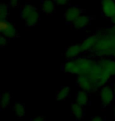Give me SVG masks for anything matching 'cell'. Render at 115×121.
I'll list each match as a JSON object with an SVG mask.
<instances>
[{
    "label": "cell",
    "mask_w": 115,
    "mask_h": 121,
    "mask_svg": "<svg viewBox=\"0 0 115 121\" xmlns=\"http://www.w3.org/2000/svg\"><path fill=\"white\" fill-rule=\"evenodd\" d=\"M14 112L18 118H22L25 115V108L23 104L20 102H16L14 104Z\"/></svg>",
    "instance_id": "18"
},
{
    "label": "cell",
    "mask_w": 115,
    "mask_h": 121,
    "mask_svg": "<svg viewBox=\"0 0 115 121\" xmlns=\"http://www.w3.org/2000/svg\"><path fill=\"white\" fill-rule=\"evenodd\" d=\"M110 21H111V23L113 24V25H115V15H114L112 18L110 19Z\"/></svg>",
    "instance_id": "25"
},
{
    "label": "cell",
    "mask_w": 115,
    "mask_h": 121,
    "mask_svg": "<svg viewBox=\"0 0 115 121\" xmlns=\"http://www.w3.org/2000/svg\"><path fill=\"white\" fill-rule=\"evenodd\" d=\"M0 31L1 35L7 39H16L20 36L16 27L10 21L6 20H0Z\"/></svg>",
    "instance_id": "3"
},
{
    "label": "cell",
    "mask_w": 115,
    "mask_h": 121,
    "mask_svg": "<svg viewBox=\"0 0 115 121\" xmlns=\"http://www.w3.org/2000/svg\"><path fill=\"white\" fill-rule=\"evenodd\" d=\"M89 121H90V120H89Z\"/></svg>",
    "instance_id": "30"
},
{
    "label": "cell",
    "mask_w": 115,
    "mask_h": 121,
    "mask_svg": "<svg viewBox=\"0 0 115 121\" xmlns=\"http://www.w3.org/2000/svg\"><path fill=\"white\" fill-rule=\"evenodd\" d=\"M8 39H7L6 37H5V36L1 35V37H0V46H1L2 47H5V46L8 43Z\"/></svg>",
    "instance_id": "22"
},
{
    "label": "cell",
    "mask_w": 115,
    "mask_h": 121,
    "mask_svg": "<svg viewBox=\"0 0 115 121\" xmlns=\"http://www.w3.org/2000/svg\"><path fill=\"white\" fill-rule=\"evenodd\" d=\"M99 33L108 34V35H115V25H112L109 27L102 28L101 30H98Z\"/></svg>",
    "instance_id": "19"
},
{
    "label": "cell",
    "mask_w": 115,
    "mask_h": 121,
    "mask_svg": "<svg viewBox=\"0 0 115 121\" xmlns=\"http://www.w3.org/2000/svg\"><path fill=\"white\" fill-rule=\"evenodd\" d=\"M56 6H66L70 2L71 0H53Z\"/></svg>",
    "instance_id": "20"
},
{
    "label": "cell",
    "mask_w": 115,
    "mask_h": 121,
    "mask_svg": "<svg viewBox=\"0 0 115 121\" xmlns=\"http://www.w3.org/2000/svg\"><path fill=\"white\" fill-rule=\"evenodd\" d=\"M95 19V16H87L82 14L71 25V27L77 30H84Z\"/></svg>",
    "instance_id": "9"
},
{
    "label": "cell",
    "mask_w": 115,
    "mask_h": 121,
    "mask_svg": "<svg viewBox=\"0 0 115 121\" xmlns=\"http://www.w3.org/2000/svg\"><path fill=\"white\" fill-rule=\"evenodd\" d=\"M99 38V33L94 34L92 35H90L86 39H84V40L80 43V46H81V49L84 53H88L93 47H95V45L96 44Z\"/></svg>",
    "instance_id": "10"
},
{
    "label": "cell",
    "mask_w": 115,
    "mask_h": 121,
    "mask_svg": "<svg viewBox=\"0 0 115 121\" xmlns=\"http://www.w3.org/2000/svg\"><path fill=\"white\" fill-rule=\"evenodd\" d=\"M20 17L21 20L28 27H35L40 21V14L36 7L32 5L26 3L21 8Z\"/></svg>",
    "instance_id": "2"
},
{
    "label": "cell",
    "mask_w": 115,
    "mask_h": 121,
    "mask_svg": "<svg viewBox=\"0 0 115 121\" xmlns=\"http://www.w3.org/2000/svg\"><path fill=\"white\" fill-rule=\"evenodd\" d=\"M70 91H71L70 87H69V86H63V87L61 88L56 93V96H55L56 100L57 101L65 100L70 94Z\"/></svg>",
    "instance_id": "15"
},
{
    "label": "cell",
    "mask_w": 115,
    "mask_h": 121,
    "mask_svg": "<svg viewBox=\"0 0 115 121\" xmlns=\"http://www.w3.org/2000/svg\"><path fill=\"white\" fill-rule=\"evenodd\" d=\"M76 102L81 106H85L89 102V94L88 92L80 90L77 92L76 95Z\"/></svg>",
    "instance_id": "13"
},
{
    "label": "cell",
    "mask_w": 115,
    "mask_h": 121,
    "mask_svg": "<svg viewBox=\"0 0 115 121\" xmlns=\"http://www.w3.org/2000/svg\"><path fill=\"white\" fill-rule=\"evenodd\" d=\"M85 12V9L82 8L81 6L75 5V6H71L65 9L64 13V19L65 22L67 24H69L71 25L77 19L81 16Z\"/></svg>",
    "instance_id": "4"
},
{
    "label": "cell",
    "mask_w": 115,
    "mask_h": 121,
    "mask_svg": "<svg viewBox=\"0 0 115 121\" xmlns=\"http://www.w3.org/2000/svg\"><path fill=\"white\" fill-rule=\"evenodd\" d=\"M77 83L78 86L80 88V90L85 91L88 92V93H95V92H96L94 84H93L92 79H90L88 76H85V75L77 76Z\"/></svg>",
    "instance_id": "7"
},
{
    "label": "cell",
    "mask_w": 115,
    "mask_h": 121,
    "mask_svg": "<svg viewBox=\"0 0 115 121\" xmlns=\"http://www.w3.org/2000/svg\"><path fill=\"white\" fill-rule=\"evenodd\" d=\"M20 1L21 0H9V6L13 8H17L20 6Z\"/></svg>",
    "instance_id": "21"
},
{
    "label": "cell",
    "mask_w": 115,
    "mask_h": 121,
    "mask_svg": "<svg viewBox=\"0 0 115 121\" xmlns=\"http://www.w3.org/2000/svg\"><path fill=\"white\" fill-rule=\"evenodd\" d=\"M98 61L102 66L103 77L109 82L111 76H115V60L103 57Z\"/></svg>",
    "instance_id": "5"
},
{
    "label": "cell",
    "mask_w": 115,
    "mask_h": 121,
    "mask_svg": "<svg viewBox=\"0 0 115 121\" xmlns=\"http://www.w3.org/2000/svg\"><path fill=\"white\" fill-rule=\"evenodd\" d=\"M114 2H115V0H114Z\"/></svg>",
    "instance_id": "29"
},
{
    "label": "cell",
    "mask_w": 115,
    "mask_h": 121,
    "mask_svg": "<svg viewBox=\"0 0 115 121\" xmlns=\"http://www.w3.org/2000/svg\"><path fill=\"white\" fill-rule=\"evenodd\" d=\"M9 4L1 3L0 4V20H6L9 14Z\"/></svg>",
    "instance_id": "17"
},
{
    "label": "cell",
    "mask_w": 115,
    "mask_h": 121,
    "mask_svg": "<svg viewBox=\"0 0 115 121\" xmlns=\"http://www.w3.org/2000/svg\"><path fill=\"white\" fill-rule=\"evenodd\" d=\"M101 13L105 18L110 19L115 15V2L114 0H101Z\"/></svg>",
    "instance_id": "8"
},
{
    "label": "cell",
    "mask_w": 115,
    "mask_h": 121,
    "mask_svg": "<svg viewBox=\"0 0 115 121\" xmlns=\"http://www.w3.org/2000/svg\"><path fill=\"white\" fill-rule=\"evenodd\" d=\"M40 9L46 15H52L55 13L56 4L53 0H41Z\"/></svg>",
    "instance_id": "12"
},
{
    "label": "cell",
    "mask_w": 115,
    "mask_h": 121,
    "mask_svg": "<svg viewBox=\"0 0 115 121\" xmlns=\"http://www.w3.org/2000/svg\"><path fill=\"white\" fill-rule=\"evenodd\" d=\"M31 121H45V118L40 116V117H36L33 120H32Z\"/></svg>",
    "instance_id": "24"
},
{
    "label": "cell",
    "mask_w": 115,
    "mask_h": 121,
    "mask_svg": "<svg viewBox=\"0 0 115 121\" xmlns=\"http://www.w3.org/2000/svg\"><path fill=\"white\" fill-rule=\"evenodd\" d=\"M83 54L80 43L79 44H73L68 47L64 53V56L67 60L74 59L80 57V54Z\"/></svg>",
    "instance_id": "11"
},
{
    "label": "cell",
    "mask_w": 115,
    "mask_h": 121,
    "mask_svg": "<svg viewBox=\"0 0 115 121\" xmlns=\"http://www.w3.org/2000/svg\"><path fill=\"white\" fill-rule=\"evenodd\" d=\"M11 101V95L9 92L3 91V93L1 94V108H5L9 106Z\"/></svg>",
    "instance_id": "16"
},
{
    "label": "cell",
    "mask_w": 115,
    "mask_h": 121,
    "mask_svg": "<svg viewBox=\"0 0 115 121\" xmlns=\"http://www.w3.org/2000/svg\"><path fill=\"white\" fill-rule=\"evenodd\" d=\"M90 121H104V119L100 116H96V117H92Z\"/></svg>",
    "instance_id": "23"
},
{
    "label": "cell",
    "mask_w": 115,
    "mask_h": 121,
    "mask_svg": "<svg viewBox=\"0 0 115 121\" xmlns=\"http://www.w3.org/2000/svg\"><path fill=\"white\" fill-rule=\"evenodd\" d=\"M71 112L76 117V119L77 120H81L84 118V107L80 105L77 102L72 104V106H71Z\"/></svg>",
    "instance_id": "14"
},
{
    "label": "cell",
    "mask_w": 115,
    "mask_h": 121,
    "mask_svg": "<svg viewBox=\"0 0 115 121\" xmlns=\"http://www.w3.org/2000/svg\"><path fill=\"white\" fill-rule=\"evenodd\" d=\"M113 57H114V58H115V52H114V54H113Z\"/></svg>",
    "instance_id": "27"
},
{
    "label": "cell",
    "mask_w": 115,
    "mask_h": 121,
    "mask_svg": "<svg viewBox=\"0 0 115 121\" xmlns=\"http://www.w3.org/2000/svg\"><path fill=\"white\" fill-rule=\"evenodd\" d=\"M114 117H115V108H114Z\"/></svg>",
    "instance_id": "28"
},
{
    "label": "cell",
    "mask_w": 115,
    "mask_h": 121,
    "mask_svg": "<svg viewBox=\"0 0 115 121\" xmlns=\"http://www.w3.org/2000/svg\"><path fill=\"white\" fill-rule=\"evenodd\" d=\"M95 63L96 60L89 57H78L77 58L66 60L62 65V70L67 74L88 76Z\"/></svg>",
    "instance_id": "1"
},
{
    "label": "cell",
    "mask_w": 115,
    "mask_h": 121,
    "mask_svg": "<svg viewBox=\"0 0 115 121\" xmlns=\"http://www.w3.org/2000/svg\"><path fill=\"white\" fill-rule=\"evenodd\" d=\"M99 96L101 102L104 107L110 105L115 99V93L114 88L110 85H105L101 89H99Z\"/></svg>",
    "instance_id": "6"
},
{
    "label": "cell",
    "mask_w": 115,
    "mask_h": 121,
    "mask_svg": "<svg viewBox=\"0 0 115 121\" xmlns=\"http://www.w3.org/2000/svg\"><path fill=\"white\" fill-rule=\"evenodd\" d=\"M113 88H114V93H115V83H114V85L113 86Z\"/></svg>",
    "instance_id": "26"
}]
</instances>
